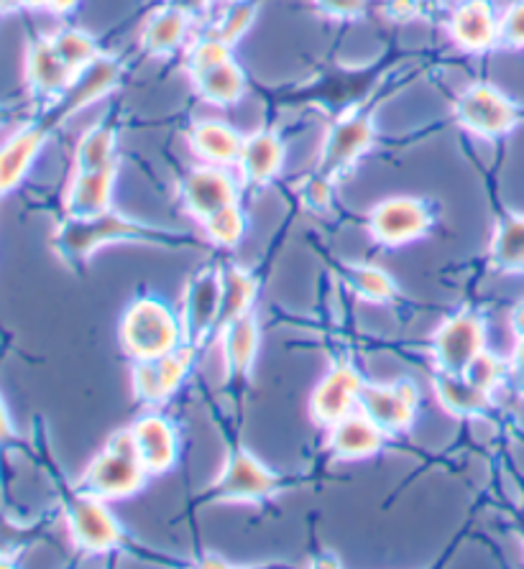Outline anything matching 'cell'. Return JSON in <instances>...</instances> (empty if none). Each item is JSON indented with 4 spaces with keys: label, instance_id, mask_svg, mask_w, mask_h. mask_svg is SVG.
Masks as SVG:
<instances>
[{
    "label": "cell",
    "instance_id": "obj_1",
    "mask_svg": "<svg viewBox=\"0 0 524 569\" xmlns=\"http://www.w3.org/2000/svg\"><path fill=\"white\" fill-rule=\"evenodd\" d=\"M113 243H136L154 248H195L200 240L190 232L169 230L149 222H139L128 214L116 212L113 207L96 218H65L51 232V248L70 266H82L100 248Z\"/></svg>",
    "mask_w": 524,
    "mask_h": 569
},
{
    "label": "cell",
    "instance_id": "obj_2",
    "mask_svg": "<svg viewBox=\"0 0 524 569\" xmlns=\"http://www.w3.org/2000/svg\"><path fill=\"white\" fill-rule=\"evenodd\" d=\"M120 348L131 360H149L182 348L185 332L179 312L159 297H136L118 322Z\"/></svg>",
    "mask_w": 524,
    "mask_h": 569
},
{
    "label": "cell",
    "instance_id": "obj_3",
    "mask_svg": "<svg viewBox=\"0 0 524 569\" xmlns=\"http://www.w3.org/2000/svg\"><path fill=\"white\" fill-rule=\"evenodd\" d=\"M149 478L136 452L131 429L126 427L108 437L106 447L82 470L77 488L110 503L136 496Z\"/></svg>",
    "mask_w": 524,
    "mask_h": 569
},
{
    "label": "cell",
    "instance_id": "obj_4",
    "mask_svg": "<svg viewBox=\"0 0 524 569\" xmlns=\"http://www.w3.org/2000/svg\"><path fill=\"white\" fill-rule=\"evenodd\" d=\"M289 480L246 447L230 450L208 496L218 503H266L287 490Z\"/></svg>",
    "mask_w": 524,
    "mask_h": 569
},
{
    "label": "cell",
    "instance_id": "obj_5",
    "mask_svg": "<svg viewBox=\"0 0 524 569\" xmlns=\"http://www.w3.org/2000/svg\"><path fill=\"white\" fill-rule=\"evenodd\" d=\"M65 516L72 545L85 555H110L123 547V526L102 498L75 488V493L65 501Z\"/></svg>",
    "mask_w": 524,
    "mask_h": 569
},
{
    "label": "cell",
    "instance_id": "obj_6",
    "mask_svg": "<svg viewBox=\"0 0 524 569\" xmlns=\"http://www.w3.org/2000/svg\"><path fill=\"white\" fill-rule=\"evenodd\" d=\"M433 210L417 197H392L368 212V238L382 248H402L417 243L433 230Z\"/></svg>",
    "mask_w": 524,
    "mask_h": 569
},
{
    "label": "cell",
    "instance_id": "obj_7",
    "mask_svg": "<svg viewBox=\"0 0 524 569\" xmlns=\"http://www.w3.org/2000/svg\"><path fill=\"white\" fill-rule=\"evenodd\" d=\"M220 291L223 273L218 266H205L185 283L179 319H182L185 345H192L195 350H200L220 327Z\"/></svg>",
    "mask_w": 524,
    "mask_h": 569
},
{
    "label": "cell",
    "instance_id": "obj_8",
    "mask_svg": "<svg viewBox=\"0 0 524 569\" xmlns=\"http://www.w3.org/2000/svg\"><path fill=\"white\" fill-rule=\"evenodd\" d=\"M486 350V322L471 309H461L433 335V363L443 373H466L478 352Z\"/></svg>",
    "mask_w": 524,
    "mask_h": 569
},
{
    "label": "cell",
    "instance_id": "obj_9",
    "mask_svg": "<svg viewBox=\"0 0 524 569\" xmlns=\"http://www.w3.org/2000/svg\"><path fill=\"white\" fill-rule=\"evenodd\" d=\"M195 348L182 345V348L167 352V356L134 360L131 370V388L134 396L144 407H161L175 396L190 376L195 366Z\"/></svg>",
    "mask_w": 524,
    "mask_h": 569
},
{
    "label": "cell",
    "instance_id": "obj_10",
    "mask_svg": "<svg viewBox=\"0 0 524 569\" xmlns=\"http://www.w3.org/2000/svg\"><path fill=\"white\" fill-rule=\"evenodd\" d=\"M358 409L372 417L386 435H402L412 429L419 409V388L412 378L389 383H364Z\"/></svg>",
    "mask_w": 524,
    "mask_h": 569
},
{
    "label": "cell",
    "instance_id": "obj_11",
    "mask_svg": "<svg viewBox=\"0 0 524 569\" xmlns=\"http://www.w3.org/2000/svg\"><path fill=\"white\" fill-rule=\"evenodd\" d=\"M131 437L139 460L149 476H167L182 457V439L175 421L161 411H146L134 421Z\"/></svg>",
    "mask_w": 524,
    "mask_h": 569
},
{
    "label": "cell",
    "instance_id": "obj_12",
    "mask_svg": "<svg viewBox=\"0 0 524 569\" xmlns=\"http://www.w3.org/2000/svg\"><path fill=\"white\" fill-rule=\"evenodd\" d=\"M455 113H458L463 128L484 138L510 133L514 123H517V108L492 84H474V88H468L455 102Z\"/></svg>",
    "mask_w": 524,
    "mask_h": 569
},
{
    "label": "cell",
    "instance_id": "obj_13",
    "mask_svg": "<svg viewBox=\"0 0 524 569\" xmlns=\"http://www.w3.org/2000/svg\"><path fill=\"white\" fill-rule=\"evenodd\" d=\"M364 376L356 366L338 363L325 373L310 396V417L317 427L328 429L335 421L348 417L358 409L360 391H364Z\"/></svg>",
    "mask_w": 524,
    "mask_h": 569
},
{
    "label": "cell",
    "instance_id": "obj_14",
    "mask_svg": "<svg viewBox=\"0 0 524 569\" xmlns=\"http://www.w3.org/2000/svg\"><path fill=\"white\" fill-rule=\"evenodd\" d=\"M238 194L240 189L236 179L223 167H215V163L195 167L179 182V197H182L185 210L195 220H205L215 210H220V207L238 202Z\"/></svg>",
    "mask_w": 524,
    "mask_h": 569
},
{
    "label": "cell",
    "instance_id": "obj_15",
    "mask_svg": "<svg viewBox=\"0 0 524 569\" xmlns=\"http://www.w3.org/2000/svg\"><path fill=\"white\" fill-rule=\"evenodd\" d=\"M325 450L338 462H358L379 455L389 435L372 417L356 409L325 429Z\"/></svg>",
    "mask_w": 524,
    "mask_h": 569
},
{
    "label": "cell",
    "instance_id": "obj_16",
    "mask_svg": "<svg viewBox=\"0 0 524 569\" xmlns=\"http://www.w3.org/2000/svg\"><path fill=\"white\" fill-rule=\"evenodd\" d=\"M374 143V126L368 118H343L340 123L333 126V131L325 138L320 174L335 179L343 171L354 167V163L372 149Z\"/></svg>",
    "mask_w": 524,
    "mask_h": 569
},
{
    "label": "cell",
    "instance_id": "obj_17",
    "mask_svg": "<svg viewBox=\"0 0 524 569\" xmlns=\"http://www.w3.org/2000/svg\"><path fill=\"white\" fill-rule=\"evenodd\" d=\"M47 143V126L31 123L0 143V197L11 194L29 174L33 161Z\"/></svg>",
    "mask_w": 524,
    "mask_h": 569
},
{
    "label": "cell",
    "instance_id": "obj_18",
    "mask_svg": "<svg viewBox=\"0 0 524 569\" xmlns=\"http://www.w3.org/2000/svg\"><path fill=\"white\" fill-rule=\"evenodd\" d=\"M116 171L118 167L75 171L65 192L67 218H96V214L110 210L116 192Z\"/></svg>",
    "mask_w": 524,
    "mask_h": 569
},
{
    "label": "cell",
    "instance_id": "obj_19",
    "mask_svg": "<svg viewBox=\"0 0 524 569\" xmlns=\"http://www.w3.org/2000/svg\"><path fill=\"white\" fill-rule=\"evenodd\" d=\"M75 80V72L65 64V59L57 54L51 39L31 41L26 51V82L33 94L49 100H59Z\"/></svg>",
    "mask_w": 524,
    "mask_h": 569
},
{
    "label": "cell",
    "instance_id": "obj_20",
    "mask_svg": "<svg viewBox=\"0 0 524 569\" xmlns=\"http://www.w3.org/2000/svg\"><path fill=\"white\" fill-rule=\"evenodd\" d=\"M220 356L230 378H248L261 348V327L254 312L230 319L220 327Z\"/></svg>",
    "mask_w": 524,
    "mask_h": 569
},
{
    "label": "cell",
    "instance_id": "obj_21",
    "mask_svg": "<svg viewBox=\"0 0 524 569\" xmlns=\"http://www.w3.org/2000/svg\"><path fill=\"white\" fill-rule=\"evenodd\" d=\"M451 37L468 51H484L500 37L494 6L488 0H463L451 16Z\"/></svg>",
    "mask_w": 524,
    "mask_h": 569
},
{
    "label": "cell",
    "instance_id": "obj_22",
    "mask_svg": "<svg viewBox=\"0 0 524 569\" xmlns=\"http://www.w3.org/2000/svg\"><path fill=\"white\" fill-rule=\"evenodd\" d=\"M285 163V143L279 136L269 131H259L244 138V149L238 157V169L246 182L269 184L281 171Z\"/></svg>",
    "mask_w": 524,
    "mask_h": 569
},
{
    "label": "cell",
    "instance_id": "obj_23",
    "mask_svg": "<svg viewBox=\"0 0 524 569\" xmlns=\"http://www.w3.org/2000/svg\"><path fill=\"white\" fill-rule=\"evenodd\" d=\"M433 391L437 401H441V407L451 417L461 419L478 417L492 403V393L476 386L466 373H443V370H437L433 378Z\"/></svg>",
    "mask_w": 524,
    "mask_h": 569
},
{
    "label": "cell",
    "instance_id": "obj_24",
    "mask_svg": "<svg viewBox=\"0 0 524 569\" xmlns=\"http://www.w3.org/2000/svg\"><path fill=\"white\" fill-rule=\"evenodd\" d=\"M120 69L110 59H96V62L88 64L82 72L75 74V80L67 92L59 98V110L62 116H72L77 110L92 106V102L100 100L102 94H108L110 88L118 82Z\"/></svg>",
    "mask_w": 524,
    "mask_h": 569
},
{
    "label": "cell",
    "instance_id": "obj_25",
    "mask_svg": "<svg viewBox=\"0 0 524 569\" xmlns=\"http://www.w3.org/2000/svg\"><path fill=\"white\" fill-rule=\"evenodd\" d=\"M190 143L197 159H202L205 163H215V167L238 163L240 149H244V138L230 126L220 123V120H205V123L195 126Z\"/></svg>",
    "mask_w": 524,
    "mask_h": 569
},
{
    "label": "cell",
    "instance_id": "obj_26",
    "mask_svg": "<svg viewBox=\"0 0 524 569\" xmlns=\"http://www.w3.org/2000/svg\"><path fill=\"white\" fill-rule=\"evenodd\" d=\"M220 273H223V291H220V327H223L226 322H230V319L254 312L256 297H259V276L238 263L223 266Z\"/></svg>",
    "mask_w": 524,
    "mask_h": 569
},
{
    "label": "cell",
    "instance_id": "obj_27",
    "mask_svg": "<svg viewBox=\"0 0 524 569\" xmlns=\"http://www.w3.org/2000/svg\"><path fill=\"white\" fill-rule=\"evenodd\" d=\"M338 271L343 283H346L360 301H368V305H392L399 295L397 281L392 279V273L379 269V266L346 261L338 266Z\"/></svg>",
    "mask_w": 524,
    "mask_h": 569
},
{
    "label": "cell",
    "instance_id": "obj_28",
    "mask_svg": "<svg viewBox=\"0 0 524 569\" xmlns=\"http://www.w3.org/2000/svg\"><path fill=\"white\" fill-rule=\"evenodd\" d=\"M197 92L212 106H234L246 92V74L234 59L195 74Z\"/></svg>",
    "mask_w": 524,
    "mask_h": 569
},
{
    "label": "cell",
    "instance_id": "obj_29",
    "mask_svg": "<svg viewBox=\"0 0 524 569\" xmlns=\"http://www.w3.org/2000/svg\"><path fill=\"white\" fill-rule=\"evenodd\" d=\"M187 37V16L177 8H165V11H157L146 21L141 31V44L151 54H169L179 44H182Z\"/></svg>",
    "mask_w": 524,
    "mask_h": 569
},
{
    "label": "cell",
    "instance_id": "obj_30",
    "mask_svg": "<svg viewBox=\"0 0 524 569\" xmlns=\"http://www.w3.org/2000/svg\"><path fill=\"white\" fill-rule=\"evenodd\" d=\"M492 263L502 271H522L524 269V218L510 214L494 230L492 248H488Z\"/></svg>",
    "mask_w": 524,
    "mask_h": 569
},
{
    "label": "cell",
    "instance_id": "obj_31",
    "mask_svg": "<svg viewBox=\"0 0 524 569\" xmlns=\"http://www.w3.org/2000/svg\"><path fill=\"white\" fill-rule=\"evenodd\" d=\"M200 226L208 243L218 248H236L248 230V214L244 212V207L234 202L208 214V218L200 220Z\"/></svg>",
    "mask_w": 524,
    "mask_h": 569
},
{
    "label": "cell",
    "instance_id": "obj_32",
    "mask_svg": "<svg viewBox=\"0 0 524 569\" xmlns=\"http://www.w3.org/2000/svg\"><path fill=\"white\" fill-rule=\"evenodd\" d=\"M116 167V133L106 126L85 131L75 151V171Z\"/></svg>",
    "mask_w": 524,
    "mask_h": 569
},
{
    "label": "cell",
    "instance_id": "obj_33",
    "mask_svg": "<svg viewBox=\"0 0 524 569\" xmlns=\"http://www.w3.org/2000/svg\"><path fill=\"white\" fill-rule=\"evenodd\" d=\"M49 39H51V44H55L57 54L65 59V64L70 67L75 74L82 72L85 67L92 64L98 59L96 39L80 29H62V31L51 33Z\"/></svg>",
    "mask_w": 524,
    "mask_h": 569
},
{
    "label": "cell",
    "instance_id": "obj_34",
    "mask_svg": "<svg viewBox=\"0 0 524 569\" xmlns=\"http://www.w3.org/2000/svg\"><path fill=\"white\" fill-rule=\"evenodd\" d=\"M506 370H510V368L504 366V360L496 358L494 352L484 350V352H478L474 363H471V366L466 368V376H468L471 381H474L476 386L484 388V391L492 393L494 388L504 381Z\"/></svg>",
    "mask_w": 524,
    "mask_h": 569
},
{
    "label": "cell",
    "instance_id": "obj_35",
    "mask_svg": "<svg viewBox=\"0 0 524 569\" xmlns=\"http://www.w3.org/2000/svg\"><path fill=\"white\" fill-rule=\"evenodd\" d=\"M254 6L251 3H236L234 8H228V13L223 16L218 29H215V37L226 44H236V41L244 37L248 31V26L254 23Z\"/></svg>",
    "mask_w": 524,
    "mask_h": 569
},
{
    "label": "cell",
    "instance_id": "obj_36",
    "mask_svg": "<svg viewBox=\"0 0 524 569\" xmlns=\"http://www.w3.org/2000/svg\"><path fill=\"white\" fill-rule=\"evenodd\" d=\"M228 59H230V44H226V41H220L218 37L197 41L190 51L192 74L205 72V69H210V67H218L223 62H228Z\"/></svg>",
    "mask_w": 524,
    "mask_h": 569
},
{
    "label": "cell",
    "instance_id": "obj_37",
    "mask_svg": "<svg viewBox=\"0 0 524 569\" xmlns=\"http://www.w3.org/2000/svg\"><path fill=\"white\" fill-rule=\"evenodd\" d=\"M330 182H333V179L323 177L320 171H317L315 177L307 179V182H303V187H299V200H303L307 210H317V212L328 210L330 200H333Z\"/></svg>",
    "mask_w": 524,
    "mask_h": 569
},
{
    "label": "cell",
    "instance_id": "obj_38",
    "mask_svg": "<svg viewBox=\"0 0 524 569\" xmlns=\"http://www.w3.org/2000/svg\"><path fill=\"white\" fill-rule=\"evenodd\" d=\"M500 33L514 47H524V0L514 3L500 21Z\"/></svg>",
    "mask_w": 524,
    "mask_h": 569
},
{
    "label": "cell",
    "instance_id": "obj_39",
    "mask_svg": "<svg viewBox=\"0 0 524 569\" xmlns=\"http://www.w3.org/2000/svg\"><path fill=\"white\" fill-rule=\"evenodd\" d=\"M514 330H517V350H514V358H512V376H514V383H517L522 391H524V307L520 309L517 315H514Z\"/></svg>",
    "mask_w": 524,
    "mask_h": 569
},
{
    "label": "cell",
    "instance_id": "obj_40",
    "mask_svg": "<svg viewBox=\"0 0 524 569\" xmlns=\"http://www.w3.org/2000/svg\"><path fill=\"white\" fill-rule=\"evenodd\" d=\"M325 13L338 16V19H350L366 8V0H317Z\"/></svg>",
    "mask_w": 524,
    "mask_h": 569
},
{
    "label": "cell",
    "instance_id": "obj_41",
    "mask_svg": "<svg viewBox=\"0 0 524 569\" xmlns=\"http://www.w3.org/2000/svg\"><path fill=\"white\" fill-rule=\"evenodd\" d=\"M13 442H16V427H13L11 413H8L3 396H0V450H6V447Z\"/></svg>",
    "mask_w": 524,
    "mask_h": 569
},
{
    "label": "cell",
    "instance_id": "obj_42",
    "mask_svg": "<svg viewBox=\"0 0 524 569\" xmlns=\"http://www.w3.org/2000/svg\"><path fill=\"white\" fill-rule=\"evenodd\" d=\"M389 13L394 19H407V16L415 13V0H392Z\"/></svg>",
    "mask_w": 524,
    "mask_h": 569
},
{
    "label": "cell",
    "instance_id": "obj_43",
    "mask_svg": "<svg viewBox=\"0 0 524 569\" xmlns=\"http://www.w3.org/2000/svg\"><path fill=\"white\" fill-rule=\"evenodd\" d=\"M77 3H80V0H47V8H49L51 13H57V16H65V13L75 11Z\"/></svg>",
    "mask_w": 524,
    "mask_h": 569
},
{
    "label": "cell",
    "instance_id": "obj_44",
    "mask_svg": "<svg viewBox=\"0 0 524 569\" xmlns=\"http://www.w3.org/2000/svg\"><path fill=\"white\" fill-rule=\"evenodd\" d=\"M16 8H29V11H39V8H47V0H13Z\"/></svg>",
    "mask_w": 524,
    "mask_h": 569
},
{
    "label": "cell",
    "instance_id": "obj_45",
    "mask_svg": "<svg viewBox=\"0 0 524 569\" xmlns=\"http://www.w3.org/2000/svg\"><path fill=\"white\" fill-rule=\"evenodd\" d=\"M11 8H16V6H13V0H0V13L11 11Z\"/></svg>",
    "mask_w": 524,
    "mask_h": 569
},
{
    "label": "cell",
    "instance_id": "obj_46",
    "mask_svg": "<svg viewBox=\"0 0 524 569\" xmlns=\"http://www.w3.org/2000/svg\"><path fill=\"white\" fill-rule=\"evenodd\" d=\"M6 118H8V113H6V110H3V108H0V126H3V123H6Z\"/></svg>",
    "mask_w": 524,
    "mask_h": 569
}]
</instances>
